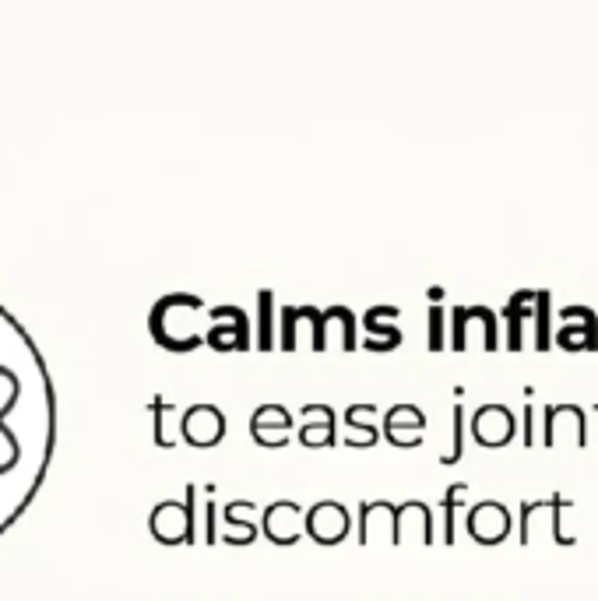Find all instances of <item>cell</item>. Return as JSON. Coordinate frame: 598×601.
<instances>
[{
  "instance_id": "f1b7e54d",
  "label": "cell",
  "mask_w": 598,
  "mask_h": 601,
  "mask_svg": "<svg viewBox=\"0 0 598 601\" xmlns=\"http://www.w3.org/2000/svg\"><path fill=\"white\" fill-rule=\"evenodd\" d=\"M289 433L292 429H250L253 443H261V447H282V443H289Z\"/></svg>"
},
{
  "instance_id": "ba28073f",
  "label": "cell",
  "mask_w": 598,
  "mask_h": 601,
  "mask_svg": "<svg viewBox=\"0 0 598 601\" xmlns=\"http://www.w3.org/2000/svg\"><path fill=\"white\" fill-rule=\"evenodd\" d=\"M468 324H479L482 328V349L497 352V345H500L497 313L489 307H455L451 310V345H455V352L468 349Z\"/></svg>"
},
{
  "instance_id": "e0dca14e",
  "label": "cell",
  "mask_w": 598,
  "mask_h": 601,
  "mask_svg": "<svg viewBox=\"0 0 598 601\" xmlns=\"http://www.w3.org/2000/svg\"><path fill=\"white\" fill-rule=\"evenodd\" d=\"M552 345H560L564 352H595L598 349V320L595 324H585V320L560 324V331H552Z\"/></svg>"
},
{
  "instance_id": "ac0fdd59",
  "label": "cell",
  "mask_w": 598,
  "mask_h": 601,
  "mask_svg": "<svg viewBox=\"0 0 598 601\" xmlns=\"http://www.w3.org/2000/svg\"><path fill=\"white\" fill-rule=\"evenodd\" d=\"M531 331H536V349L549 352L552 349V296L539 289L536 296V313H531Z\"/></svg>"
},
{
  "instance_id": "2e32d148",
  "label": "cell",
  "mask_w": 598,
  "mask_h": 601,
  "mask_svg": "<svg viewBox=\"0 0 598 601\" xmlns=\"http://www.w3.org/2000/svg\"><path fill=\"white\" fill-rule=\"evenodd\" d=\"M377 415V404H349L346 412H341V422H346L349 433L341 437L346 447H373L380 440L383 429H377L373 422H362V419H373Z\"/></svg>"
},
{
  "instance_id": "8fae6325",
  "label": "cell",
  "mask_w": 598,
  "mask_h": 601,
  "mask_svg": "<svg viewBox=\"0 0 598 601\" xmlns=\"http://www.w3.org/2000/svg\"><path fill=\"white\" fill-rule=\"evenodd\" d=\"M303 513L307 510L296 500H279V503L265 507L261 531L275 545H296L299 539H303Z\"/></svg>"
},
{
  "instance_id": "52a82bcc",
  "label": "cell",
  "mask_w": 598,
  "mask_h": 601,
  "mask_svg": "<svg viewBox=\"0 0 598 601\" xmlns=\"http://www.w3.org/2000/svg\"><path fill=\"white\" fill-rule=\"evenodd\" d=\"M560 433H570L574 443H588V415L581 404H546L542 408V443L557 447Z\"/></svg>"
},
{
  "instance_id": "5bb4252c",
  "label": "cell",
  "mask_w": 598,
  "mask_h": 601,
  "mask_svg": "<svg viewBox=\"0 0 598 601\" xmlns=\"http://www.w3.org/2000/svg\"><path fill=\"white\" fill-rule=\"evenodd\" d=\"M536 289H521L507 299L504 307V320H507V349L510 352H521L525 349V324L531 320V313H536Z\"/></svg>"
},
{
  "instance_id": "ffe728a7",
  "label": "cell",
  "mask_w": 598,
  "mask_h": 601,
  "mask_svg": "<svg viewBox=\"0 0 598 601\" xmlns=\"http://www.w3.org/2000/svg\"><path fill=\"white\" fill-rule=\"evenodd\" d=\"M258 307H261V313H258V349L261 352H271V345H275V292L271 289H265L261 296H258Z\"/></svg>"
},
{
  "instance_id": "484cf974",
  "label": "cell",
  "mask_w": 598,
  "mask_h": 601,
  "mask_svg": "<svg viewBox=\"0 0 598 601\" xmlns=\"http://www.w3.org/2000/svg\"><path fill=\"white\" fill-rule=\"evenodd\" d=\"M426 328H430V352H443V331H447V313L440 303L430 307V313H426Z\"/></svg>"
},
{
  "instance_id": "277c9868",
  "label": "cell",
  "mask_w": 598,
  "mask_h": 601,
  "mask_svg": "<svg viewBox=\"0 0 598 601\" xmlns=\"http://www.w3.org/2000/svg\"><path fill=\"white\" fill-rule=\"evenodd\" d=\"M152 534L166 545L195 542V485H187L183 503H162L152 510Z\"/></svg>"
},
{
  "instance_id": "8992f818",
  "label": "cell",
  "mask_w": 598,
  "mask_h": 601,
  "mask_svg": "<svg viewBox=\"0 0 598 601\" xmlns=\"http://www.w3.org/2000/svg\"><path fill=\"white\" fill-rule=\"evenodd\" d=\"M349 524H352L349 510L341 507L338 500H320V503H313L303 513V531L310 534L313 542H320V545L341 542L349 534Z\"/></svg>"
},
{
  "instance_id": "7402d4cb",
  "label": "cell",
  "mask_w": 598,
  "mask_h": 601,
  "mask_svg": "<svg viewBox=\"0 0 598 601\" xmlns=\"http://www.w3.org/2000/svg\"><path fill=\"white\" fill-rule=\"evenodd\" d=\"M465 497H468V485L465 482L447 485V492H443V542L447 545H455V510L461 507Z\"/></svg>"
},
{
  "instance_id": "4dcf8cb0",
  "label": "cell",
  "mask_w": 598,
  "mask_h": 601,
  "mask_svg": "<svg viewBox=\"0 0 598 601\" xmlns=\"http://www.w3.org/2000/svg\"><path fill=\"white\" fill-rule=\"evenodd\" d=\"M560 320H564V324H570V320H585V324H595V310L591 307H564L560 310Z\"/></svg>"
},
{
  "instance_id": "9c48e42d",
  "label": "cell",
  "mask_w": 598,
  "mask_h": 601,
  "mask_svg": "<svg viewBox=\"0 0 598 601\" xmlns=\"http://www.w3.org/2000/svg\"><path fill=\"white\" fill-rule=\"evenodd\" d=\"M510 524H515V518H510V510L497 500H482L476 503L472 510H468V534H472L476 542L482 545H497L504 542L510 534Z\"/></svg>"
},
{
  "instance_id": "7c38bea8",
  "label": "cell",
  "mask_w": 598,
  "mask_h": 601,
  "mask_svg": "<svg viewBox=\"0 0 598 601\" xmlns=\"http://www.w3.org/2000/svg\"><path fill=\"white\" fill-rule=\"evenodd\" d=\"M398 307H373L362 317V328H367V341H362V349L367 352H391L401 345V328L398 324H388V320H398Z\"/></svg>"
},
{
  "instance_id": "30bf717a",
  "label": "cell",
  "mask_w": 598,
  "mask_h": 601,
  "mask_svg": "<svg viewBox=\"0 0 598 601\" xmlns=\"http://www.w3.org/2000/svg\"><path fill=\"white\" fill-rule=\"evenodd\" d=\"M180 433L190 447H216L226 437V415L216 404H195L183 412Z\"/></svg>"
},
{
  "instance_id": "603a6c76",
  "label": "cell",
  "mask_w": 598,
  "mask_h": 601,
  "mask_svg": "<svg viewBox=\"0 0 598 601\" xmlns=\"http://www.w3.org/2000/svg\"><path fill=\"white\" fill-rule=\"evenodd\" d=\"M574 503L567 500V497H560V492H552L549 497V513H552V539H557V545H578V539L574 534H567L564 531V510H570Z\"/></svg>"
},
{
  "instance_id": "d6986e66",
  "label": "cell",
  "mask_w": 598,
  "mask_h": 601,
  "mask_svg": "<svg viewBox=\"0 0 598 601\" xmlns=\"http://www.w3.org/2000/svg\"><path fill=\"white\" fill-rule=\"evenodd\" d=\"M398 429H426V415L416 404H395L383 415V433H398Z\"/></svg>"
},
{
  "instance_id": "5b68a950",
  "label": "cell",
  "mask_w": 598,
  "mask_h": 601,
  "mask_svg": "<svg viewBox=\"0 0 598 601\" xmlns=\"http://www.w3.org/2000/svg\"><path fill=\"white\" fill-rule=\"evenodd\" d=\"M521 433V425L507 404H479L472 412V440L479 447H504Z\"/></svg>"
},
{
  "instance_id": "d4e9b609",
  "label": "cell",
  "mask_w": 598,
  "mask_h": 601,
  "mask_svg": "<svg viewBox=\"0 0 598 601\" xmlns=\"http://www.w3.org/2000/svg\"><path fill=\"white\" fill-rule=\"evenodd\" d=\"M549 507V500H525L521 507H518V539H521V545H531V521H536V513L539 510H546Z\"/></svg>"
},
{
  "instance_id": "6da1fadb",
  "label": "cell",
  "mask_w": 598,
  "mask_h": 601,
  "mask_svg": "<svg viewBox=\"0 0 598 601\" xmlns=\"http://www.w3.org/2000/svg\"><path fill=\"white\" fill-rule=\"evenodd\" d=\"M60 437V404L47 355L0 307V539L47 485Z\"/></svg>"
},
{
  "instance_id": "4316f807",
  "label": "cell",
  "mask_w": 598,
  "mask_h": 601,
  "mask_svg": "<svg viewBox=\"0 0 598 601\" xmlns=\"http://www.w3.org/2000/svg\"><path fill=\"white\" fill-rule=\"evenodd\" d=\"M461 450H465V408L461 404H455V443H451V450L440 458V464H458L461 461Z\"/></svg>"
},
{
  "instance_id": "cb8c5ba5",
  "label": "cell",
  "mask_w": 598,
  "mask_h": 601,
  "mask_svg": "<svg viewBox=\"0 0 598 601\" xmlns=\"http://www.w3.org/2000/svg\"><path fill=\"white\" fill-rule=\"evenodd\" d=\"M328 313L335 317V324H338V331H341V349L356 352L359 341H356V317H352V310H349V307H331Z\"/></svg>"
},
{
  "instance_id": "83f0119b",
  "label": "cell",
  "mask_w": 598,
  "mask_h": 601,
  "mask_svg": "<svg viewBox=\"0 0 598 601\" xmlns=\"http://www.w3.org/2000/svg\"><path fill=\"white\" fill-rule=\"evenodd\" d=\"M303 320V307H282V349L292 352L296 349V328Z\"/></svg>"
},
{
  "instance_id": "3957f363",
  "label": "cell",
  "mask_w": 598,
  "mask_h": 601,
  "mask_svg": "<svg viewBox=\"0 0 598 601\" xmlns=\"http://www.w3.org/2000/svg\"><path fill=\"white\" fill-rule=\"evenodd\" d=\"M211 324L205 328V345L216 352H247L250 349V320L240 307H211Z\"/></svg>"
},
{
  "instance_id": "f546056e",
  "label": "cell",
  "mask_w": 598,
  "mask_h": 601,
  "mask_svg": "<svg viewBox=\"0 0 598 601\" xmlns=\"http://www.w3.org/2000/svg\"><path fill=\"white\" fill-rule=\"evenodd\" d=\"M536 433H539V425H536V404H525V415H521V443H525V447H536Z\"/></svg>"
},
{
  "instance_id": "4fadbf2b",
  "label": "cell",
  "mask_w": 598,
  "mask_h": 601,
  "mask_svg": "<svg viewBox=\"0 0 598 601\" xmlns=\"http://www.w3.org/2000/svg\"><path fill=\"white\" fill-rule=\"evenodd\" d=\"M299 415H303V425H299V443L303 447H331L338 440V412L331 404H303Z\"/></svg>"
},
{
  "instance_id": "7a4b0ae2",
  "label": "cell",
  "mask_w": 598,
  "mask_h": 601,
  "mask_svg": "<svg viewBox=\"0 0 598 601\" xmlns=\"http://www.w3.org/2000/svg\"><path fill=\"white\" fill-rule=\"evenodd\" d=\"M198 303V296H187V292H173L159 299L152 307V317H148V331L159 341L166 352H195L205 334H198L195 328H187L183 313Z\"/></svg>"
},
{
  "instance_id": "9a60e30c",
  "label": "cell",
  "mask_w": 598,
  "mask_h": 601,
  "mask_svg": "<svg viewBox=\"0 0 598 601\" xmlns=\"http://www.w3.org/2000/svg\"><path fill=\"white\" fill-rule=\"evenodd\" d=\"M243 513H258L250 500H237V503H226L222 507V524H226V542L229 545H250L258 539V521L243 518Z\"/></svg>"
},
{
  "instance_id": "44dd1931",
  "label": "cell",
  "mask_w": 598,
  "mask_h": 601,
  "mask_svg": "<svg viewBox=\"0 0 598 601\" xmlns=\"http://www.w3.org/2000/svg\"><path fill=\"white\" fill-rule=\"evenodd\" d=\"M250 429H292V412L286 404H261L250 415Z\"/></svg>"
},
{
  "instance_id": "1f68e13d",
  "label": "cell",
  "mask_w": 598,
  "mask_h": 601,
  "mask_svg": "<svg viewBox=\"0 0 598 601\" xmlns=\"http://www.w3.org/2000/svg\"><path fill=\"white\" fill-rule=\"evenodd\" d=\"M595 412H598V401H595Z\"/></svg>"
}]
</instances>
